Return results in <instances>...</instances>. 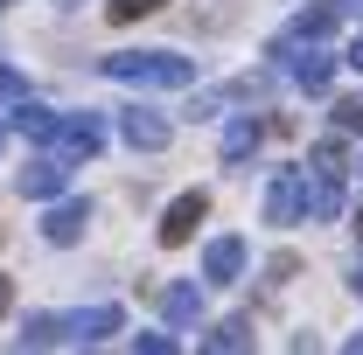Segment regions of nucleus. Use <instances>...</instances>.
Listing matches in <instances>:
<instances>
[{"label": "nucleus", "instance_id": "f257e3e1", "mask_svg": "<svg viewBox=\"0 0 363 355\" xmlns=\"http://www.w3.org/2000/svg\"><path fill=\"white\" fill-rule=\"evenodd\" d=\"M112 84H140V91H175V84H196V63L175 56V49H133V56H105L98 63Z\"/></svg>", "mask_w": 363, "mask_h": 355}, {"label": "nucleus", "instance_id": "f03ea898", "mask_svg": "<svg viewBox=\"0 0 363 355\" xmlns=\"http://www.w3.org/2000/svg\"><path fill=\"white\" fill-rule=\"evenodd\" d=\"M335 21H342V7L335 0H315V7H301L279 35H272V56H286L294 42H321V35H335Z\"/></svg>", "mask_w": 363, "mask_h": 355}, {"label": "nucleus", "instance_id": "7ed1b4c3", "mask_svg": "<svg viewBox=\"0 0 363 355\" xmlns=\"http://www.w3.org/2000/svg\"><path fill=\"white\" fill-rule=\"evenodd\" d=\"M49 146H56V153H63V161L77 168V161H91V153L105 146V126H98L91 112H77V119H56V133H49Z\"/></svg>", "mask_w": 363, "mask_h": 355}, {"label": "nucleus", "instance_id": "20e7f679", "mask_svg": "<svg viewBox=\"0 0 363 355\" xmlns=\"http://www.w3.org/2000/svg\"><path fill=\"white\" fill-rule=\"evenodd\" d=\"M14 188H21L28 202H49V195L70 188V161H63V153H43V161H28V168L14 175Z\"/></svg>", "mask_w": 363, "mask_h": 355}, {"label": "nucleus", "instance_id": "39448f33", "mask_svg": "<svg viewBox=\"0 0 363 355\" xmlns=\"http://www.w3.org/2000/svg\"><path fill=\"white\" fill-rule=\"evenodd\" d=\"M119 133H126L133 153H161V146H168V119H161V112H147V105H126Z\"/></svg>", "mask_w": 363, "mask_h": 355}, {"label": "nucleus", "instance_id": "423d86ee", "mask_svg": "<svg viewBox=\"0 0 363 355\" xmlns=\"http://www.w3.org/2000/svg\"><path fill=\"white\" fill-rule=\"evenodd\" d=\"M301 216H342V175H328V168L301 175Z\"/></svg>", "mask_w": 363, "mask_h": 355}, {"label": "nucleus", "instance_id": "0eeeda50", "mask_svg": "<svg viewBox=\"0 0 363 355\" xmlns=\"http://www.w3.org/2000/svg\"><path fill=\"white\" fill-rule=\"evenodd\" d=\"M203 216H210V195H203V188H196V195H175L168 216H161V244H189Z\"/></svg>", "mask_w": 363, "mask_h": 355}, {"label": "nucleus", "instance_id": "6e6552de", "mask_svg": "<svg viewBox=\"0 0 363 355\" xmlns=\"http://www.w3.org/2000/svg\"><path fill=\"white\" fill-rule=\"evenodd\" d=\"M119 327H126L119 307H91V313H70V320H63V342L91 349V342H105V334H119Z\"/></svg>", "mask_w": 363, "mask_h": 355}, {"label": "nucleus", "instance_id": "1a4fd4ad", "mask_svg": "<svg viewBox=\"0 0 363 355\" xmlns=\"http://www.w3.org/2000/svg\"><path fill=\"white\" fill-rule=\"evenodd\" d=\"M49 202H56V195H49ZM84 223H91V202L63 195V202L43 216V237H49V244H77V237H84Z\"/></svg>", "mask_w": 363, "mask_h": 355}, {"label": "nucleus", "instance_id": "9d476101", "mask_svg": "<svg viewBox=\"0 0 363 355\" xmlns=\"http://www.w3.org/2000/svg\"><path fill=\"white\" fill-rule=\"evenodd\" d=\"M56 119H63V112H49V105H35V98L21 91V105H14V119H7V126H14V133L28 139V146H49V133H56Z\"/></svg>", "mask_w": 363, "mask_h": 355}, {"label": "nucleus", "instance_id": "9b49d317", "mask_svg": "<svg viewBox=\"0 0 363 355\" xmlns=\"http://www.w3.org/2000/svg\"><path fill=\"white\" fill-rule=\"evenodd\" d=\"M238 272H245V237H217V244L203 251V279H210V286H230Z\"/></svg>", "mask_w": 363, "mask_h": 355}, {"label": "nucleus", "instance_id": "f8f14e48", "mask_svg": "<svg viewBox=\"0 0 363 355\" xmlns=\"http://www.w3.org/2000/svg\"><path fill=\"white\" fill-rule=\"evenodd\" d=\"M259 139H266V126H259L252 112H245V119H230V126H224V168L252 161V153H259Z\"/></svg>", "mask_w": 363, "mask_h": 355}, {"label": "nucleus", "instance_id": "ddd939ff", "mask_svg": "<svg viewBox=\"0 0 363 355\" xmlns=\"http://www.w3.org/2000/svg\"><path fill=\"white\" fill-rule=\"evenodd\" d=\"M266 223H279V230H286V223H301V175H279L266 188Z\"/></svg>", "mask_w": 363, "mask_h": 355}, {"label": "nucleus", "instance_id": "4468645a", "mask_svg": "<svg viewBox=\"0 0 363 355\" xmlns=\"http://www.w3.org/2000/svg\"><path fill=\"white\" fill-rule=\"evenodd\" d=\"M161 320H168V327H196V320H203V293H196V286H168V293H161Z\"/></svg>", "mask_w": 363, "mask_h": 355}, {"label": "nucleus", "instance_id": "2eb2a0df", "mask_svg": "<svg viewBox=\"0 0 363 355\" xmlns=\"http://www.w3.org/2000/svg\"><path fill=\"white\" fill-rule=\"evenodd\" d=\"M294 84L308 91V98H321V91L335 84V56H294Z\"/></svg>", "mask_w": 363, "mask_h": 355}, {"label": "nucleus", "instance_id": "dca6fc26", "mask_svg": "<svg viewBox=\"0 0 363 355\" xmlns=\"http://www.w3.org/2000/svg\"><path fill=\"white\" fill-rule=\"evenodd\" d=\"M63 342V313H28L21 320V349H56Z\"/></svg>", "mask_w": 363, "mask_h": 355}, {"label": "nucleus", "instance_id": "f3484780", "mask_svg": "<svg viewBox=\"0 0 363 355\" xmlns=\"http://www.w3.org/2000/svg\"><path fill=\"white\" fill-rule=\"evenodd\" d=\"M203 349H252V320L238 313V320H224L217 334H203Z\"/></svg>", "mask_w": 363, "mask_h": 355}, {"label": "nucleus", "instance_id": "a211bd4d", "mask_svg": "<svg viewBox=\"0 0 363 355\" xmlns=\"http://www.w3.org/2000/svg\"><path fill=\"white\" fill-rule=\"evenodd\" d=\"M161 7H168V0H112V7H105V21H119V28H126V21H147V14H161Z\"/></svg>", "mask_w": 363, "mask_h": 355}, {"label": "nucleus", "instance_id": "6ab92c4d", "mask_svg": "<svg viewBox=\"0 0 363 355\" xmlns=\"http://www.w3.org/2000/svg\"><path fill=\"white\" fill-rule=\"evenodd\" d=\"M335 126H342V133H363V91L357 98H335Z\"/></svg>", "mask_w": 363, "mask_h": 355}, {"label": "nucleus", "instance_id": "aec40b11", "mask_svg": "<svg viewBox=\"0 0 363 355\" xmlns=\"http://www.w3.org/2000/svg\"><path fill=\"white\" fill-rule=\"evenodd\" d=\"M315 168H328V175H342V168H350V153H342V139H321V146H315Z\"/></svg>", "mask_w": 363, "mask_h": 355}, {"label": "nucleus", "instance_id": "412c9836", "mask_svg": "<svg viewBox=\"0 0 363 355\" xmlns=\"http://www.w3.org/2000/svg\"><path fill=\"white\" fill-rule=\"evenodd\" d=\"M133 349H147V355H175V334H133Z\"/></svg>", "mask_w": 363, "mask_h": 355}, {"label": "nucleus", "instance_id": "4be33fe9", "mask_svg": "<svg viewBox=\"0 0 363 355\" xmlns=\"http://www.w3.org/2000/svg\"><path fill=\"white\" fill-rule=\"evenodd\" d=\"M21 91H28V84H21V70H7V63H0V98H21Z\"/></svg>", "mask_w": 363, "mask_h": 355}, {"label": "nucleus", "instance_id": "5701e85b", "mask_svg": "<svg viewBox=\"0 0 363 355\" xmlns=\"http://www.w3.org/2000/svg\"><path fill=\"white\" fill-rule=\"evenodd\" d=\"M342 63H350V70H363V35H357L350 49H342Z\"/></svg>", "mask_w": 363, "mask_h": 355}, {"label": "nucleus", "instance_id": "b1692460", "mask_svg": "<svg viewBox=\"0 0 363 355\" xmlns=\"http://www.w3.org/2000/svg\"><path fill=\"white\" fill-rule=\"evenodd\" d=\"M14 307V279H0V313Z\"/></svg>", "mask_w": 363, "mask_h": 355}, {"label": "nucleus", "instance_id": "393cba45", "mask_svg": "<svg viewBox=\"0 0 363 355\" xmlns=\"http://www.w3.org/2000/svg\"><path fill=\"white\" fill-rule=\"evenodd\" d=\"M335 7H342V14H363V0H335Z\"/></svg>", "mask_w": 363, "mask_h": 355}, {"label": "nucleus", "instance_id": "a878e982", "mask_svg": "<svg viewBox=\"0 0 363 355\" xmlns=\"http://www.w3.org/2000/svg\"><path fill=\"white\" fill-rule=\"evenodd\" d=\"M350 230H357V237H363V209H357V216H350Z\"/></svg>", "mask_w": 363, "mask_h": 355}, {"label": "nucleus", "instance_id": "bb28decb", "mask_svg": "<svg viewBox=\"0 0 363 355\" xmlns=\"http://www.w3.org/2000/svg\"><path fill=\"white\" fill-rule=\"evenodd\" d=\"M350 286H357V300H363V265H357V279H350Z\"/></svg>", "mask_w": 363, "mask_h": 355}, {"label": "nucleus", "instance_id": "cd10ccee", "mask_svg": "<svg viewBox=\"0 0 363 355\" xmlns=\"http://www.w3.org/2000/svg\"><path fill=\"white\" fill-rule=\"evenodd\" d=\"M350 349H357V355H363V334H350Z\"/></svg>", "mask_w": 363, "mask_h": 355}, {"label": "nucleus", "instance_id": "c85d7f7f", "mask_svg": "<svg viewBox=\"0 0 363 355\" xmlns=\"http://www.w3.org/2000/svg\"><path fill=\"white\" fill-rule=\"evenodd\" d=\"M0 146H7V126H0Z\"/></svg>", "mask_w": 363, "mask_h": 355}, {"label": "nucleus", "instance_id": "c756f323", "mask_svg": "<svg viewBox=\"0 0 363 355\" xmlns=\"http://www.w3.org/2000/svg\"><path fill=\"white\" fill-rule=\"evenodd\" d=\"M63 7H77V0H63Z\"/></svg>", "mask_w": 363, "mask_h": 355}, {"label": "nucleus", "instance_id": "7c9ffc66", "mask_svg": "<svg viewBox=\"0 0 363 355\" xmlns=\"http://www.w3.org/2000/svg\"><path fill=\"white\" fill-rule=\"evenodd\" d=\"M0 7H14V0H0Z\"/></svg>", "mask_w": 363, "mask_h": 355}]
</instances>
